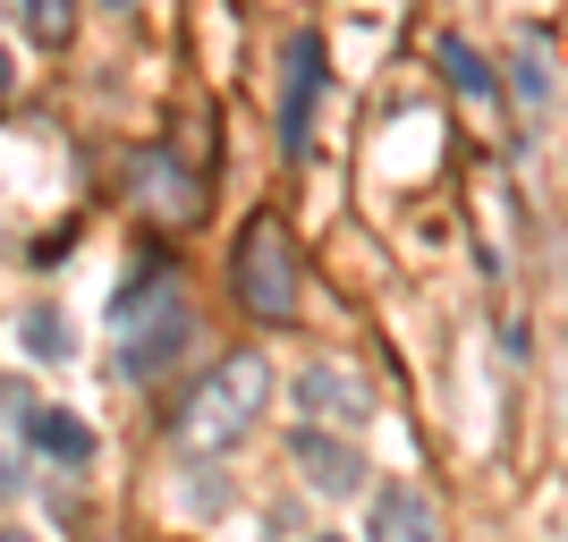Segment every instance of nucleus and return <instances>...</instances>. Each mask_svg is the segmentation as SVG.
Segmentation results:
<instances>
[{
    "label": "nucleus",
    "instance_id": "1",
    "mask_svg": "<svg viewBox=\"0 0 568 542\" xmlns=\"http://www.w3.org/2000/svg\"><path fill=\"white\" fill-rule=\"evenodd\" d=\"M263 399H272V365H263L255 348L221 356L213 374L187 390V407H179V449H187V458H221V449H237V432L263 416Z\"/></svg>",
    "mask_w": 568,
    "mask_h": 542
},
{
    "label": "nucleus",
    "instance_id": "2",
    "mask_svg": "<svg viewBox=\"0 0 568 542\" xmlns=\"http://www.w3.org/2000/svg\"><path fill=\"white\" fill-rule=\"evenodd\" d=\"M230 280H237V306H255L263 323H281V314L297 306V237H288L281 213H255V221H246Z\"/></svg>",
    "mask_w": 568,
    "mask_h": 542
},
{
    "label": "nucleus",
    "instance_id": "3",
    "mask_svg": "<svg viewBox=\"0 0 568 542\" xmlns=\"http://www.w3.org/2000/svg\"><path fill=\"white\" fill-rule=\"evenodd\" d=\"M111 330H119V348H128V365H136V374H162V356L187 348V330H195V323H187V297H179V280H170V272H153L136 297H119Z\"/></svg>",
    "mask_w": 568,
    "mask_h": 542
},
{
    "label": "nucleus",
    "instance_id": "4",
    "mask_svg": "<svg viewBox=\"0 0 568 542\" xmlns=\"http://www.w3.org/2000/svg\"><path fill=\"white\" fill-rule=\"evenodd\" d=\"M297 416H306V425H365V416H374V390H365L348 365H306V374H297Z\"/></svg>",
    "mask_w": 568,
    "mask_h": 542
},
{
    "label": "nucleus",
    "instance_id": "5",
    "mask_svg": "<svg viewBox=\"0 0 568 542\" xmlns=\"http://www.w3.org/2000/svg\"><path fill=\"white\" fill-rule=\"evenodd\" d=\"M314 102H323V43L297 34V43H288V94H281V144H288V153H306Z\"/></svg>",
    "mask_w": 568,
    "mask_h": 542
},
{
    "label": "nucleus",
    "instance_id": "6",
    "mask_svg": "<svg viewBox=\"0 0 568 542\" xmlns=\"http://www.w3.org/2000/svg\"><path fill=\"white\" fill-rule=\"evenodd\" d=\"M136 204H144V213H162V221H195V213H204V187H195L170 153H136Z\"/></svg>",
    "mask_w": 568,
    "mask_h": 542
},
{
    "label": "nucleus",
    "instance_id": "7",
    "mask_svg": "<svg viewBox=\"0 0 568 542\" xmlns=\"http://www.w3.org/2000/svg\"><path fill=\"white\" fill-rule=\"evenodd\" d=\"M297 467L314 474V492H332V500L365 483V458H356L348 441H332L323 425H297Z\"/></svg>",
    "mask_w": 568,
    "mask_h": 542
},
{
    "label": "nucleus",
    "instance_id": "8",
    "mask_svg": "<svg viewBox=\"0 0 568 542\" xmlns=\"http://www.w3.org/2000/svg\"><path fill=\"white\" fill-rule=\"evenodd\" d=\"M374 534H399V542L442 534V509L425 492H374Z\"/></svg>",
    "mask_w": 568,
    "mask_h": 542
},
{
    "label": "nucleus",
    "instance_id": "9",
    "mask_svg": "<svg viewBox=\"0 0 568 542\" xmlns=\"http://www.w3.org/2000/svg\"><path fill=\"white\" fill-rule=\"evenodd\" d=\"M34 449H43V458H69V467H85V458H94V432L77 425V416H60V407H34Z\"/></svg>",
    "mask_w": 568,
    "mask_h": 542
},
{
    "label": "nucleus",
    "instance_id": "10",
    "mask_svg": "<svg viewBox=\"0 0 568 542\" xmlns=\"http://www.w3.org/2000/svg\"><path fill=\"white\" fill-rule=\"evenodd\" d=\"M18 18L34 43H69L77 34V0H18Z\"/></svg>",
    "mask_w": 568,
    "mask_h": 542
},
{
    "label": "nucleus",
    "instance_id": "11",
    "mask_svg": "<svg viewBox=\"0 0 568 542\" xmlns=\"http://www.w3.org/2000/svg\"><path fill=\"white\" fill-rule=\"evenodd\" d=\"M442 60H450L458 94H493V69H484V51H475V43H442Z\"/></svg>",
    "mask_w": 568,
    "mask_h": 542
},
{
    "label": "nucleus",
    "instance_id": "12",
    "mask_svg": "<svg viewBox=\"0 0 568 542\" xmlns=\"http://www.w3.org/2000/svg\"><path fill=\"white\" fill-rule=\"evenodd\" d=\"M26 348L34 356H69V323H60V314H34V323H26Z\"/></svg>",
    "mask_w": 568,
    "mask_h": 542
},
{
    "label": "nucleus",
    "instance_id": "13",
    "mask_svg": "<svg viewBox=\"0 0 568 542\" xmlns=\"http://www.w3.org/2000/svg\"><path fill=\"white\" fill-rule=\"evenodd\" d=\"M0 94H9V51H0Z\"/></svg>",
    "mask_w": 568,
    "mask_h": 542
},
{
    "label": "nucleus",
    "instance_id": "14",
    "mask_svg": "<svg viewBox=\"0 0 568 542\" xmlns=\"http://www.w3.org/2000/svg\"><path fill=\"white\" fill-rule=\"evenodd\" d=\"M111 9H136V0H111Z\"/></svg>",
    "mask_w": 568,
    "mask_h": 542
}]
</instances>
